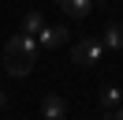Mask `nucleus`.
<instances>
[{"label":"nucleus","instance_id":"f03ea898","mask_svg":"<svg viewBox=\"0 0 123 120\" xmlns=\"http://www.w3.org/2000/svg\"><path fill=\"white\" fill-rule=\"evenodd\" d=\"M101 56H105V41H97V38H82V41L71 45V60L78 68H97Z\"/></svg>","mask_w":123,"mask_h":120},{"label":"nucleus","instance_id":"423d86ee","mask_svg":"<svg viewBox=\"0 0 123 120\" xmlns=\"http://www.w3.org/2000/svg\"><path fill=\"white\" fill-rule=\"evenodd\" d=\"M119 101H123V90L119 86H105V90H101V109H105V112L119 109Z\"/></svg>","mask_w":123,"mask_h":120},{"label":"nucleus","instance_id":"7ed1b4c3","mask_svg":"<svg viewBox=\"0 0 123 120\" xmlns=\"http://www.w3.org/2000/svg\"><path fill=\"white\" fill-rule=\"evenodd\" d=\"M67 34H71L67 26H45V30L37 34V49H56V45L67 41Z\"/></svg>","mask_w":123,"mask_h":120},{"label":"nucleus","instance_id":"9d476101","mask_svg":"<svg viewBox=\"0 0 123 120\" xmlns=\"http://www.w3.org/2000/svg\"><path fill=\"white\" fill-rule=\"evenodd\" d=\"M0 109H8V94H4V90H0Z\"/></svg>","mask_w":123,"mask_h":120},{"label":"nucleus","instance_id":"6e6552de","mask_svg":"<svg viewBox=\"0 0 123 120\" xmlns=\"http://www.w3.org/2000/svg\"><path fill=\"white\" fill-rule=\"evenodd\" d=\"M41 30H45V19H41V11H26V19H23V34L37 38Z\"/></svg>","mask_w":123,"mask_h":120},{"label":"nucleus","instance_id":"0eeeda50","mask_svg":"<svg viewBox=\"0 0 123 120\" xmlns=\"http://www.w3.org/2000/svg\"><path fill=\"white\" fill-rule=\"evenodd\" d=\"M105 49H123V22H108L105 26Z\"/></svg>","mask_w":123,"mask_h":120},{"label":"nucleus","instance_id":"1a4fd4ad","mask_svg":"<svg viewBox=\"0 0 123 120\" xmlns=\"http://www.w3.org/2000/svg\"><path fill=\"white\" fill-rule=\"evenodd\" d=\"M105 120H123V105H119V109H112V112H105Z\"/></svg>","mask_w":123,"mask_h":120},{"label":"nucleus","instance_id":"39448f33","mask_svg":"<svg viewBox=\"0 0 123 120\" xmlns=\"http://www.w3.org/2000/svg\"><path fill=\"white\" fill-rule=\"evenodd\" d=\"M56 8H60V11H67L71 19H86V15H90V8H93V0H56Z\"/></svg>","mask_w":123,"mask_h":120},{"label":"nucleus","instance_id":"20e7f679","mask_svg":"<svg viewBox=\"0 0 123 120\" xmlns=\"http://www.w3.org/2000/svg\"><path fill=\"white\" fill-rule=\"evenodd\" d=\"M41 116H45V120H63V116H67V101H63L60 94H45V101H41Z\"/></svg>","mask_w":123,"mask_h":120},{"label":"nucleus","instance_id":"f257e3e1","mask_svg":"<svg viewBox=\"0 0 123 120\" xmlns=\"http://www.w3.org/2000/svg\"><path fill=\"white\" fill-rule=\"evenodd\" d=\"M34 64H37V38H30V34L8 38V45H4V68H8V75L23 79V75L34 71Z\"/></svg>","mask_w":123,"mask_h":120}]
</instances>
